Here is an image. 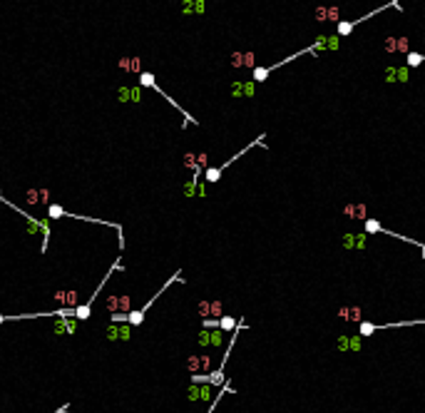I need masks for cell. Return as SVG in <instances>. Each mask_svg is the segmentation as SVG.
Returning <instances> with one entry per match:
<instances>
[{"instance_id":"obj_1","label":"cell","mask_w":425,"mask_h":413,"mask_svg":"<svg viewBox=\"0 0 425 413\" xmlns=\"http://www.w3.org/2000/svg\"><path fill=\"white\" fill-rule=\"evenodd\" d=\"M174 281H184V279H182V272H174V274L164 281V286H162V289H159V291H157V294H154V296L142 306V309H132V311H122V314H120V311H112V316H110V319H112V324H129V326H134V329H137V326H142V324H144L147 311L152 309V304H154V301H157V299H159V296H162V294L174 284Z\"/></svg>"},{"instance_id":"obj_2","label":"cell","mask_w":425,"mask_h":413,"mask_svg":"<svg viewBox=\"0 0 425 413\" xmlns=\"http://www.w3.org/2000/svg\"><path fill=\"white\" fill-rule=\"evenodd\" d=\"M48 217H50V219H60V217H67V219H80V222H90V224H105V227H112V229H117V237H120V252L124 249V229H122V224H117V222H107V219H95V217H85V214H72V212L62 209L60 204H50V206H48Z\"/></svg>"},{"instance_id":"obj_3","label":"cell","mask_w":425,"mask_h":413,"mask_svg":"<svg viewBox=\"0 0 425 413\" xmlns=\"http://www.w3.org/2000/svg\"><path fill=\"white\" fill-rule=\"evenodd\" d=\"M117 269L122 272V257H117V259H115V264H112V269H107V274H105V276L100 279V286L95 289V294H92V296H90V299H87L85 304H80V306L75 309V319H77V321H87V319H90V314H92V304H95V299L100 296V291H102V286L107 284V279H110V276H112V272H117Z\"/></svg>"},{"instance_id":"obj_4","label":"cell","mask_w":425,"mask_h":413,"mask_svg":"<svg viewBox=\"0 0 425 413\" xmlns=\"http://www.w3.org/2000/svg\"><path fill=\"white\" fill-rule=\"evenodd\" d=\"M139 87H142V90H144V87H149V90H154L157 95H162V97H164V100H167V102L174 107V110H179V112L184 115V125H191V122H196V120H194V117H191L186 110H182V105H179L174 97H169V95H167V92H164V90L157 85V80H154V75H152V72H139Z\"/></svg>"},{"instance_id":"obj_5","label":"cell","mask_w":425,"mask_h":413,"mask_svg":"<svg viewBox=\"0 0 425 413\" xmlns=\"http://www.w3.org/2000/svg\"><path fill=\"white\" fill-rule=\"evenodd\" d=\"M420 324H425V319L395 321V324H373V321H361V324H358V336L368 339V336H373V334H375V331H380V329H400V326H420Z\"/></svg>"},{"instance_id":"obj_6","label":"cell","mask_w":425,"mask_h":413,"mask_svg":"<svg viewBox=\"0 0 425 413\" xmlns=\"http://www.w3.org/2000/svg\"><path fill=\"white\" fill-rule=\"evenodd\" d=\"M199 346L201 348H222L224 346V331H219V329H201L199 331Z\"/></svg>"},{"instance_id":"obj_7","label":"cell","mask_w":425,"mask_h":413,"mask_svg":"<svg viewBox=\"0 0 425 413\" xmlns=\"http://www.w3.org/2000/svg\"><path fill=\"white\" fill-rule=\"evenodd\" d=\"M186 398L191 401V403H196V401H214V388H211L209 383H204V386H196V383H191L189 388H186Z\"/></svg>"},{"instance_id":"obj_8","label":"cell","mask_w":425,"mask_h":413,"mask_svg":"<svg viewBox=\"0 0 425 413\" xmlns=\"http://www.w3.org/2000/svg\"><path fill=\"white\" fill-rule=\"evenodd\" d=\"M132 331H134V326H129V324H110L105 329V336L110 341H129Z\"/></svg>"},{"instance_id":"obj_9","label":"cell","mask_w":425,"mask_h":413,"mask_svg":"<svg viewBox=\"0 0 425 413\" xmlns=\"http://www.w3.org/2000/svg\"><path fill=\"white\" fill-rule=\"evenodd\" d=\"M363 336H358V334H353V336H348V334H341L338 339H336V348L338 351H363Z\"/></svg>"},{"instance_id":"obj_10","label":"cell","mask_w":425,"mask_h":413,"mask_svg":"<svg viewBox=\"0 0 425 413\" xmlns=\"http://www.w3.org/2000/svg\"><path fill=\"white\" fill-rule=\"evenodd\" d=\"M199 314L204 316V321L222 319V301H199Z\"/></svg>"},{"instance_id":"obj_11","label":"cell","mask_w":425,"mask_h":413,"mask_svg":"<svg viewBox=\"0 0 425 413\" xmlns=\"http://www.w3.org/2000/svg\"><path fill=\"white\" fill-rule=\"evenodd\" d=\"M410 80V70L403 68H385V82L388 85H405Z\"/></svg>"},{"instance_id":"obj_12","label":"cell","mask_w":425,"mask_h":413,"mask_svg":"<svg viewBox=\"0 0 425 413\" xmlns=\"http://www.w3.org/2000/svg\"><path fill=\"white\" fill-rule=\"evenodd\" d=\"M365 242H368V237L363 232H348V234L341 237L343 249H365Z\"/></svg>"},{"instance_id":"obj_13","label":"cell","mask_w":425,"mask_h":413,"mask_svg":"<svg viewBox=\"0 0 425 413\" xmlns=\"http://www.w3.org/2000/svg\"><path fill=\"white\" fill-rule=\"evenodd\" d=\"M232 97H254L256 95V82L254 80H244V82H232L229 90Z\"/></svg>"},{"instance_id":"obj_14","label":"cell","mask_w":425,"mask_h":413,"mask_svg":"<svg viewBox=\"0 0 425 413\" xmlns=\"http://www.w3.org/2000/svg\"><path fill=\"white\" fill-rule=\"evenodd\" d=\"M343 217H348L353 222H365L368 219V206L365 204H346L343 206Z\"/></svg>"},{"instance_id":"obj_15","label":"cell","mask_w":425,"mask_h":413,"mask_svg":"<svg viewBox=\"0 0 425 413\" xmlns=\"http://www.w3.org/2000/svg\"><path fill=\"white\" fill-rule=\"evenodd\" d=\"M336 314H338V319H343V321H353V324L365 321V319H363V309H361V306H341Z\"/></svg>"},{"instance_id":"obj_16","label":"cell","mask_w":425,"mask_h":413,"mask_svg":"<svg viewBox=\"0 0 425 413\" xmlns=\"http://www.w3.org/2000/svg\"><path fill=\"white\" fill-rule=\"evenodd\" d=\"M313 15H316L318 23H336V25L341 23V20H338V18H341V8H316Z\"/></svg>"},{"instance_id":"obj_17","label":"cell","mask_w":425,"mask_h":413,"mask_svg":"<svg viewBox=\"0 0 425 413\" xmlns=\"http://www.w3.org/2000/svg\"><path fill=\"white\" fill-rule=\"evenodd\" d=\"M120 102H142V87H120L117 90Z\"/></svg>"},{"instance_id":"obj_18","label":"cell","mask_w":425,"mask_h":413,"mask_svg":"<svg viewBox=\"0 0 425 413\" xmlns=\"http://www.w3.org/2000/svg\"><path fill=\"white\" fill-rule=\"evenodd\" d=\"M385 50H388V53H405V55H408V53H410L408 38H403V35H400V38H388V40H385Z\"/></svg>"},{"instance_id":"obj_19","label":"cell","mask_w":425,"mask_h":413,"mask_svg":"<svg viewBox=\"0 0 425 413\" xmlns=\"http://www.w3.org/2000/svg\"><path fill=\"white\" fill-rule=\"evenodd\" d=\"M189 368H191V373H199V371H209L211 368V358L204 353V356H189Z\"/></svg>"},{"instance_id":"obj_20","label":"cell","mask_w":425,"mask_h":413,"mask_svg":"<svg viewBox=\"0 0 425 413\" xmlns=\"http://www.w3.org/2000/svg\"><path fill=\"white\" fill-rule=\"evenodd\" d=\"M232 65L234 68H251L254 70L256 68L254 65V53H234L232 55Z\"/></svg>"},{"instance_id":"obj_21","label":"cell","mask_w":425,"mask_h":413,"mask_svg":"<svg viewBox=\"0 0 425 413\" xmlns=\"http://www.w3.org/2000/svg\"><path fill=\"white\" fill-rule=\"evenodd\" d=\"M204 8H206L204 0H186V3H182V13H184V15H189V13H199V15H201Z\"/></svg>"},{"instance_id":"obj_22","label":"cell","mask_w":425,"mask_h":413,"mask_svg":"<svg viewBox=\"0 0 425 413\" xmlns=\"http://www.w3.org/2000/svg\"><path fill=\"white\" fill-rule=\"evenodd\" d=\"M75 329H77V319H72V321L58 319V324H55V334H58V336H60V334H75Z\"/></svg>"},{"instance_id":"obj_23","label":"cell","mask_w":425,"mask_h":413,"mask_svg":"<svg viewBox=\"0 0 425 413\" xmlns=\"http://www.w3.org/2000/svg\"><path fill=\"white\" fill-rule=\"evenodd\" d=\"M423 63H425V55H423V53H415V50H410V53H408V63H405V68H408V70H413V68L423 65Z\"/></svg>"},{"instance_id":"obj_24","label":"cell","mask_w":425,"mask_h":413,"mask_svg":"<svg viewBox=\"0 0 425 413\" xmlns=\"http://www.w3.org/2000/svg\"><path fill=\"white\" fill-rule=\"evenodd\" d=\"M120 68H129L127 72H139V60H137V58H127V60H120Z\"/></svg>"},{"instance_id":"obj_25","label":"cell","mask_w":425,"mask_h":413,"mask_svg":"<svg viewBox=\"0 0 425 413\" xmlns=\"http://www.w3.org/2000/svg\"><path fill=\"white\" fill-rule=\"evenodd\" d=\"M53 413H70V403H62L60 408H55Z\"/></svg>"}]
</instances>
